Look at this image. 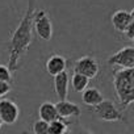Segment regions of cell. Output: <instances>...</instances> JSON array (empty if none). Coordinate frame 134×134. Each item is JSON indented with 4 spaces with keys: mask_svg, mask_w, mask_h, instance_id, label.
Segmentation results:
<instances>
[{
    "mask_svg": "<svg viewBox=\"0 0 134 134\" xmlns=\"http://www.w3.org/2000/svg\"><path fill=\"white\" fill-rule=\"evenodd\" d=\"M36 0H29L28 8L20 20L17 28L12 33V37L8 43V67L12 72L17 71L20 67L21 58L26 54L32 38H33V17L36 12Z\"/></svg>",
    "mask_w": 134,
    "mask_h": 134,
    "instance_id": "1",
    "label": "cell"
},
{
    "mask_svg": "<svg viewBox=\"0 0 134 134\" xmlns=\"http://www.w3.org/2000/svg\"><path fill=\"white\" fill-rule=\"evenodd\" d=\"M113 86L122 110L134 103V69H121L113 75Z\"/></svg>",
    "mask_w": 134,
    "mask_h": 134,
    "instance_id": "2",
    "label": "cell"
},
{
    "mask_svg": "<svg viewBox=\"0 0 134 134\" xmlns=\"http://www.w3.org/2000/svg\"><path fill=\"white\" fill-rule=\"evenodd\" d=\"M90 110L101 121H107V122H127L124 114L122 109H118L116 107V104L110 100H103L99 105L90 108Z\"/></svg>",
    "mask_w": 134,
    "mask_h": 134,
    "instance_id": "3",
    "label": "cell"
},
{
    "mask_svg": "<svg viewBox=\"0 0 134 134\" xmlns=\"http://www.w3.org/2000/svg\"><path fill=\"white\" fill-rule=\"evenodd\" d=\"M33 29L36 30L37 36L43 41H50L53 36V25L46 13V11L40 9L34 12L33 17Z\"/></svg>",
    "mask_w": 134,
    "mask_h": 134,
    "instance_id": "4",
    "label": "cell"
},
{
    "mask_svg": "<svg viewBox=\"0 0 134 134\" xmlns=\"http://www.w3.org/2000/svg\"><path fill=\"white\" fill-rule=\"evenodd\" d=\"M109 66H118L121 69H134V46H125L108 58Z\"/></svg>",
    "mask_w": 134,
    "mask_h": 134,
    "instance_id": "5",
    "label": "cell"
},
{
    "mask_svg": "<svg viewBox=\"0 0 134 134\" xmlns=\"http://www.w3.org/2000/svg\"><path fill=\"white\" fill-rule=\"evenodd\" d=\"M99 70H100L99 62L93 57H90V55H86V57L76 59V62L74 64V71L87 76L88 79L96 78L99 74Z\"/></svg>",
    "mask_w": 134,
    "mask_h": 134,
    "instance_id": "6",
    "label": "cell"
},
{
    "mask_svg": "<svg viewBox=\"0 0 134 134\" xmlns=\"http://www.w3.org/2000/svg\"><path fill=\"white\" fill-rule=\"evenodd\" d=\"M0 116L5 125H13L20 116V109L17 104L9 99L0 100Z\"/></svg>",
    "mask_w": 134,
    "mask_h": 134,
    "instance_id": "7",
    "label": "cell"
},
{
    "mask_svg": "<svg viewBox=\"0 0 134 134\" xmlns=\"http://www.w3.org/2000/svg\"><path fill=\"white\" fill-rule=\"evenodd\" d=\"M66 67H67V59L63 55L54 54V55L49 57L46 60V71L51 76H57V75L64 72Z\"/></svg>",
    "mask_w": 134,
    "mask_h": 134,
    "instance_id": "8",
    "label": "cell"
},
{
    "mask_svg": "<svg viewBox=\"0 0 134 134\" xmlns=\"http://www.w3.org/2000/svg\"><path fill=\"white\" fill-rule=\"evenodd\" d=\"M57 110L60 118H71V117H79L82 114V109L76 103L69 101V100H63V101H58L57 104Z\"/></svg>",
    "mask_w": 134,
    "mask_h": 134,
    "instance_id": "9",
    "label": "cell"
},
{
    "mask_svg": "<svg viewBox=\"0 0 134 134\" xmlns=\"http://www.w3.org/2000/svg\"><path fill=\"white\" fill-rule=\"evenodd\" d=\"M69 86H70V78L66 71L54 76V90H55V95H57L59 101L67 100V96H69Z\"/></svg>",
    "mask_w": 134,
    "mask_h": 134,
    "instance_id": "10",
    "label": "cell"
},
{
    "mask_svg": "<svg viewBox=\"0 0 134 134\" xmlns=\"http://www.w3.org/2000/svg\"><path fill=\"white\" fill-rule=\"evenodd\" d=\"M131 21H133L131 15L127 11L120 9V11H116L112 15V25L120 33H125L126 29H127V26L131 24Z\"/></svg>",
    "mask_w": 134,
    "mask_h": 134,
    "instance_id": "11",
    "label": "cell"
},
{
    "mask_svg": "<svg viewBox=\"0 0 134 134\" xmlns=\"http://www.w3.org/2000/svg\"><path fill=\"white\" fill-rule=\"evenodd\" d=\"M38 117L40 120L45 121V122H51L57 118H59L58 110H57V105L50 103V101H45L40 105L38 108Z\"/></svg>",
    "mask_w": 134,
    "mask_h": 134,
    "instance_id": "12",
    "label": "cell"
},
{
    "mask_svg": "<svg viewBox=\"0 0 134 134\" xmlns=\"http://www.w3.org/2000/svg\"><path fill=\"white\" fill-rule=\"evenodd\" d=\"M82 100H83V103H84L87 107L92 108V107L99 105V104L104 100V97H103L101 92H100L97 88L90 87V88H87L84 92H82Z\"/></svg>",
    "mask_w": 134,
    "mask_h": 134,
    "instance_id": "13",
    "label": "cell"
},
{
    "mask_svg": "<svg viewBox=\"0 0 134 134\" xmlns=\"http://www.w3.org/2000/svg\"><path fill=\"white\" fill-rule=\"evenodd\" d=\"M49 130H50V134H69L70 122L59 117L49 124Z\"/></svg>",
    "mask_w": 134,
    "mask_h": 134,
    "instance_id": "14",
    "label": "cell"
},
{
    "mask_svg": "<svg viewBox=\"0 0 134 134\" xmlns=\"http://www.w3.org/2000/svg\"><path fill=\"white\" fill-rule=\"evenodd\" d=\"M88 84H90V79L87 76L74 72V75L71 78V86L75 92H84L88 88Z\"/></svg>",
    "mask_w": 134,
    "mask_h": 134,
    "instance_id": "15",
    "label": "cell"
},
{
    "mask_svg": "<svg viewBox=\"0 0 134 134\" xmlns=\"http://www.w3.org/2000/svg\"><path fill=\"white\" fill-rule=\"evenodd\" d=\"M33 133L34 134H50L49 122H45L42 120H37L33 124Z\"/></svg>",
    "mask_w": 134,
    "mask_h": 134,
    "instance_id": "16",
    "label": "cell"
},
{
    "mask_svg": "<svg viewBox=\"0 0 134 134\" xmlns=\"http://www.w3.org/2000/svg\"><path fill=\"white\" fill-rule=\"evenodd\" d=\"M0 82H5V83L11 84V82H12V71L9 70L8 66L0 64Z\"/></svg>",
    "mask_w": 134,
    "mask_h": 134,
    "instance_id": "17",
    "label": "cell"
},
{
    "mask_svg": "<svg viewBox=\"0 0 134 134\" xmlns=\"http://www.w3.org/2000/svg\"><path fill=\"white\" fill-rule=\"evenodd\" d=\"M11 91V84L5 82H0V99L4 97L8 92Z\"/></svg>",
    "mask_w": 134,
    "mask_h": 134,
    "instance_id": "18",
    "label": "cell"
},
{
    "mask_svg": "<svg viewBox=\"0 0 134 134\" xmlns=\"http://www.w3.org/2000/svg\"><path fill=\"white\" fill-rule=\"evenodd\" d=\"M125 36L133 41V38H134V21H131V24L127 26V29L125 32Z\"/></svg>",
    "mask_w": 134,
    "mask_h": 134,
    "instance_id": "19",
    "label": "cell"
},
{
    "mask_svg": "<svg viewBox=\"0 0 134 134\" xmlns=\"http://www.w3.org/2000/svg\"><path fill=\"white\" fill-rule=\"evenodd\" d=\"M69 134H93L92 131L90 130H86V129H79V130H75V131H69Z\"/></svg>",
    "mask_w": 134,
    "mask_h": 134,
    "instance_id": "20",
    "label": "cell"
},
{
    "mask_svg": "<svg viewBox=\"0 0 134 134\" xmlns=\"http://www.w3.org/2000/svg\"><path fill=\"white\" fill-rule=\"evenodd\" d=\"M130 15H131V19H133V21H134V8L131 9V12H130Z\"/></svg>",
    "mask_w": 134,
    "mask_h": 134,
    "instance_id": "21",
    "label": "cell"
},
{
    "mask_svg": "<svg viewBox=\"0 0 134 134\" xmlns=\"http://www.w3.org/2000/svg\"><path fill=\"white\" fill-rule=\"evenodd\" d=\"M3 124H4V122H3V120H2V116H0V129H2V126H3Z\"/></svg>",
    "mask_w": 134,
    "mask_h": 134,
    "instance_id": "22",
    "label": "cell"
},
{
    "mask_svg": "<svg viewBox=\"0 0 134 134\" xmlns=\"http://www.w3.org/2000/svg\"><path fill=\"white\" fill-rule=\"evenodd\" d=\"M21 134H30V133H29V131H26V130H24V131H23Z\"/></svg>",
    "mask_w": 134,
    "mask_h": 134,
    "instance_id": "23",
    "label": "cell"
},
{
    "mask_svg": "<svg viewBox=\"0 0 134 134\" xmlns=\"http://www.w3.org/2000/svg\"><path fill=\"white\" fill-rule=\"evenodd\" d=\"M133 42H134V38H133Z\"/></svg>",
    "mask_w": 134,
    "mask_h": 134,
    "instance_id": "24",
    "label": "cell"
}]
</instances>
